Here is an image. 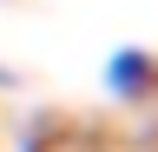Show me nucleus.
<instances>
[{"mask_svg":"<svg viewBox=\"0 0 158 152\" xmlns=\"http://www.w3.org/2000/svg\"><path fill=\"white\" fill-rule=\"evenodd\" d=\"M106 86L118 93V99H145V93H152V60H145L138 46L112 53V60H106Z\"/></svg>","mask_w":158,"mask_h":152,"instance_id":"nucleus-1","label":"nucleus"}]
</instances>
